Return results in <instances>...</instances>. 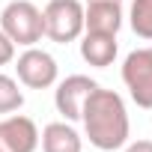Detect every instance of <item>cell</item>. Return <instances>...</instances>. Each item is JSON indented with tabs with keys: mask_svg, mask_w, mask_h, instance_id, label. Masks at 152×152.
I'll return each instance as SVG.
<instances>
[{
	"mask_svg": "<svg viewBox=\"0 0 152 152\" xmlns=\"http://www.w3.org/2000/svg\"><path fill=\"white\" fill-rule=\"evenodd\" d=\"M81 122L87 128L90 143L102 152H113L128 143V131H131L128 110H125L122 96L113 90L96 87L81 107Z\"/></svg>",
	"mask_w": 152,
	"mask_h": 152,
	"instance_id": "1",
	"label": "cell"
},
{
	"mask_svg": "<svg viewBox=\"0 0 152 152\" xmlns=\"http://www.w3.org/2000/svg\"><path fill=\"white\" fill-rule=\"evenodd\" d=\"M0 30H3L15 45L33 48L42 36H45V18L42 9L30 0H12L0 12Z\"/></svg>",
	"mask_w": 152,
	"mask_h": 152,
	"instance_id": "2",
	"label": "cell"
},
{
	"mask_svg": "<svg viewBox=\"0 0 152 152\" xmlns=\"http://www.w3.org/2000/svg\"><path fill=\"white\" fill-rule=\"evenodd\" d=\"M45 36L57 45H69L84 33V3L81 0H48L42 9Z\"/></svg>",
	"mask_w": 152,
	"mask_h": 152,
	"instance_id": "3",
	"label": "cell"
},
{
	"mask_svg": "<svg viewBox=\"0 0 152 152\" xmlns=\"http://www.w3.org/2000/svg\"><path fill=\"white\" fill-rule=\"evenodd\" d=\"M122 84L137 107L152 110V48H137L122 63Z\"/></svg>",
	"mask_w": 152,
	"mask_h": 152,
	"instance_id": "4",
	"label": "cell"
},
{
	"mask_svg": "<svg viewBox=\"0 0 152 152\" xmlns=\"http://www.w3.org/2000/svg\"><path fill=\"white\" fill-rule=\"evenodd\" d=\"M15 72H18V81L24 84V87H30V90H48V87H54L57 84V60L48 54V51H42V48H27L21 57H18V63H15Z\"/></svg>",
	"mask_w": 152,
	"mask_h": 152,
	"instance_id": "5",
	"label": "cell"
},
{
	"mask_svg": "<svg viewBox=\"0 0 152 152\" xmlns=\"http://www.w3.org/2000/svg\"><path fill=\"white\" fill-rule=\"evenodd\" d=\"M99 84L93 78H87V75H69L66 81L57 84L54 90V104L57 110L66 116V122H75V119H81V107L84 102L90 99V93L96 90Z\"/></svg>",
	"mask_w": 152,
	"mask_h": 152,
	"instance_id": "6",
	"label": "cell"
},
{
	"mask_svg": "<svg viewBox=\"0 0 152 152\" xmlns=\"http://www.w3.org/2000/svg\"><path fill=\"white\" fill-rule=\"evenodd\" d=\"M39 149V128L30 116L9 113L0 119V152H36Z\"/></svg>",
	"mask_w": 152,
	"mask_h": 152,
	"instance_id": "7",
	"label": "cell"
},
{
	"mask_svg": "<svg viewBox=\"0 0 152 152\" xmlns=\"http://www.w3.org/2000/svg\"><path fill=\"white\" fill-rule=\"evenodd\" d=\"M119 27H122V6L116 0H93L84 6V30L116 36Z\"/></svg>",
	"mask_w": 152,
	"mask_h": 152,
	"instance_id": "8",
	"label": "cell"
},
{
	"mask_svg": "<svg viewBox=\"0 0 152 152\" xmlns=\"http://www.w3.org/2000/svg\"><path fill=\"white\" fill-rule=\"evenodd\" d=\"M116 36L113 33H93L87 30L84 39H81V57L96 66V69H107L113 60H116Z\"/></svg>",
	"mask_w": 152,
	"mask_h": 152,
	"instance_id": "9",
	"label": "cell"
},
{
	"mask_svg": "<svg viewBox=\"0 0 152 152\" xmlns=\"http://www.w3.org/2000/svg\"><path fill=\"white\" fill-rule=\"evenodd\" d=\"M42 152H84V140L69 122H48L39 134Z\"/></svg>",
	"mask_w": 152,
	"mask_h": 152,
	"instance_id": "10",
	"label": "cell"
},
{
	"mask_svg": "<svg viewBox=\"0 0 152 152\" xmlns=\"http://www.w3.org/2000/svg\"><path fill=\"white\" fill-rule=\"evenodd\" d=\"M131 30L134 36L152 42V0H134L131 3Z\"/></svg>",
	"mask_w": 152,
	"mask_h": 152,
	"instance_id": "11",
	"label": "cell"
},
{
	"mask_svg": "<svg viewBox=\"0 0 152 152\" xmlns=\"http://www.w3.org/2000/svg\"><path fill=\"white\" fill-rule=\"evenodd\" d=\"M24 107V93L15 78L0 75V113H15Z\"/></svg>",
	"mask_w": 152,
	"mask_h": 152,
	"instance_id": "12",
	"label": "cell"
},
{
	"mask_svg": "<svg viewBox=\"0 0 152 152\" xmlns=\"http://www.w3.org/2000/svg\"><path fill=\"white\" fill-rule=\"evenodd\" d=\"M15 60V42L0 30V66H9Z\"/></svg>",
	"mask_w": 152,
	"mask_h": 152,
	"instance_id": "13",
	"label": "cell"
},
{
	"mask_svg": "<svg viewBox=\"0 0 152 152\" xmlns=\"http://www.w3.org/2000/svg\"><path fill=\"white\" fill-rule=\"evenodd\" d=\"M125 152H152V140H134L125 146Z\"/></svg>",
	"mask_w": 152,
	"mask_h": 152,
	"instance_id": "14",
	"label": "cell"
},
{
	"mask_svg": "<svg viewBox=\"0 0 152 152\" xmlns=\"http://www.w3.org/2000/svg\"><path fill=\"white\" fill-rule=\"evenodd\" d=\"M87 3H93V0H87ZM116 3H122V0H116Z\"/></svg>",
	"mask_w": 152,
	"mask_h": 152,
	"instance_id": "15",
	"label": "cell"
}]
</instances>
